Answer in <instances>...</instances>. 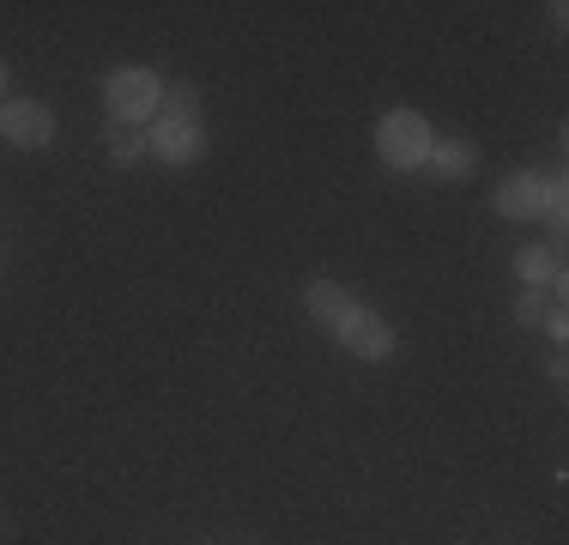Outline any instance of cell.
<instances>
[{
    "instance_id": "cell-11",
    "label": "cell",
    "mask_w": 569,
    "mask_h": 545,
    "mask_svg": "<svg viewBox=\"0 0 569 545\" xmlns=\"http://www.w3.org/2000/svg\"><path fill=\"white\" fill-rule=\"evenodd\" d=\"M158 116H170V121H200V86H194V79H170Z\"/></svg>"
},
{
    "instance_id": "cell-13",
    "label": "cell",
    "mask_w": 569,
    "mask_h": 545,
    "mask_svg": "<svg viewBox=\"0 0 569 545\" xmlns=\"http://www.w3.org/2000/svg\"><path fill=\"white\" fill-rule=\"evenodd\" d=\"M539 327H546V334L558 339V346L569 339V316H563V309H546V321H539Z\"/></svg>"
},
{
    "instance_id": "cell-14",
    "label": "cell",
    "mask_w": 569,
    "mask_h": 545,
    "mask_svg": "<svg viewBox=\"0 0 569 545\" xmlns=\"http://www.w3.org/2000/svg\"><path fill=\"white\" fill-rule=\"evenodd\" d=\"M0 103H7V61H0Z\"/></svg>"
},
{
    "instance_id": "cell-10",
    "label": "cell",
    "mask_w": 569,
    "mask_h": 545,
    "mask_svg": "<svg viewBox=\"0 0 569 545\" xmlns=\"http://www.w3.org/2000/svg\"><path fill=\"white\" fill-rule=\"evenodd\" d=\"M103 152H110L116 170H133V164L152 158V146H146V128H121V121H110V133H103Z\"/></svg>"
},
{
    "instance_id": "cell-2",
    "label": "cell",
    "mask_w": 569,
    "mask_h": 545,
    "mask_svg": "<svg viewBox=\"0 0 569 545\" xmlns=\"http://www.w3.org/2000/svg\"><path fill=\"white\" fill-rule=\"evenodd\" d=\"M430 146H437V133H430V121L418 109H388L376 121V152H382L388 170H425Z\"/></svg>"
},
{
    "instance_id": "cell-3",
    "label": "cell",
    "mask_w": 569,
    "mask_h": 545,
    "mask_svg": "<svg viewBox=\"0 0 569 545\" xmlns=\"http://www.w3.org/2000/svg\"><path fill=\"white\" fill-rule=\"evenodd\" d=\"M333 339H340L351 358H363V364H388L395 346H400V334L388 327V316H376V309H351V316L333 327Z\"/></svg>"
},
{
    "instance_id": "cell-6",
    "label": "cell",
    "mask_w": 569,
    "mask_h": 545,
    "mask_svg": "<svg viewBox=\"0 0 569 545\" xmlns=\"http://www.w3.org/2000/svg\"><path fill=\"white\" fill-rule=\"evenodd\" d=\"M491 207L515 218V225H533V218H546V176H533V170H515L497 182V195H491Z\"/></svg>"
},
{
    "instance_id": "cell-5",
    "label": "cell",
    "mask_w": 569,
    "mask_h": 545,
    "mask_svg": "<svg viewBox=\"0 0 569 545\" xmlns=\"http://www.w3.org/2000/svg\"><path fill=\"white\" fill-rule=\"evenodd\" d=\"M0 133H7L19 152H37V146L56 140V109L37 98H7L0 103Z\"/></svg>"
},
{
    "instance_id": "cell-12",
    "label": "cell",
    "mask_w": 569,
    "mask_h": 545,
    "mask_svg": "<svg viewBox=\"0 0 569 545\" xmlns=\"http://www.w3.org/2000/svg\"><path fill=\"white\" fill-rule=\"evenodd\" d=\"M539 321H546V297L521 291V297H515V327H539Z\"/></svg>"
},
{
    "instance_id": "cell-4",
    "label": "cell",
    "mask_w": 569,
    "mask_h": 545,
    "mask_svg": "<svg viewBox=\"0 0 569 545\" xmlns=\"http://www.w3.org/2000/svg\"><path fill=\"white\" fill-rule=\"evenodd\" d=\"M146 146H152L158 164L188 170V164L207 158V128H200V121H170V116H158L152 128H146Z\"/></svg>"
},
{
    "instance_id": "cell-1",
    "label": "cell",
    "mask_w": 569,
    "mask_h": 545,
    "mask_svg": "<svg viewBox=\"0 0 569 545\" xmlns=\"http://www.w3.org/2000/svg\"><path fill=\"white\" fill-rule=\"evenodd\" d=\"M158 103H164V79L152 67H121V73L103 79V109H110V121H121V128H152Z\"/></svg>"
},
{
    "instance_id": "cell-8",
    "label": "cell",
    "mask_w": 569,
    "mask_h": 545,
    "mask_svg": "<svg viewBox=\"0 0 569 545\" xmlns=\"http://www.w3.org/2000/svg\"><path fill=\"white\" fill-rule=\"evenodd\" d=\"M515 272H521L527 291H563V261H558V249H546V242L515 249Z\"/></svg>"
},
{
    "instance_id": "cell-9",
    "label": "cell",
    "mask_w": 569,
    "mask_h": 545,
    "mask_svg": "<svg viewBox=\"0 0 569 545\" xmlns=\"http://www.w3.org/2000/svg\"><path fill=\"white\" fill-rule=\"evenodd\" d=\"M425 170H437L442 182H467V176H479V146L472 140H437L425 158Z\"/></svg>"
},
{
    "instance_id": "cell-7",
    "label": "cell",
    "mask_w": 569,
    "mask_h": 545,
    "mask_svg": "<svg viewBox=\"0 0 569 545\" xmlns=\"http://www.w3.org/2000/svg\"><path fill=\"white\" fill-rule=\"evenodd\" d=\"M303 309H309V321H316V327H328V334H333V327L358 309V297H351L340 279H309L303 285Z\"/></svg>"
}]
</instances>
